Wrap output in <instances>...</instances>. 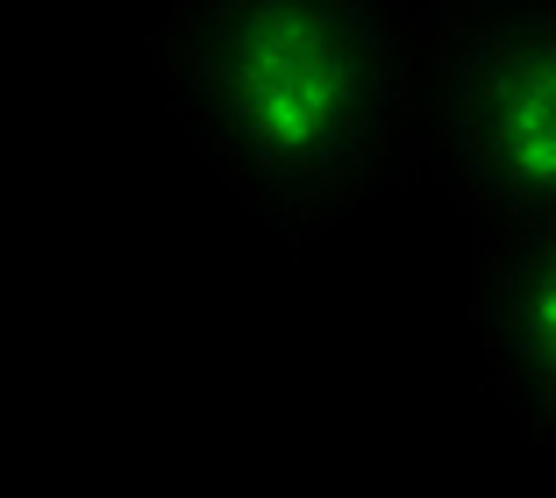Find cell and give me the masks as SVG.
Instances as JSON below:
<instances>
[{
	"instance_id": "3",
	"label": "cell",
	"mask_w": 556,
	"mask_h": 498,
	"mask_svg": "<svg viewBox=\"0 0 556 498\" xmlns=\"http://www.w3.org/2000/svg\"><path fill=\"white\" fill-rule=\"evenodd\" d=\"M471 328L485 385L528 449L556 442V207L471 221Z\"/></svg>"
},
{
	"instance_id": "2",
	"label": "cell",
	"mask_w": 556,
	"mask_h": 498,
	"mask_svg": "<svg viewBox=\"0 0 556 498\" xmlns=\"http://www.w3.org/2000/svg\"><path fill=\"white\" fill-rule=\"evenodd\" d=\"M407 178L464 221L556 207V0L414 8Z\"/></svg>"
},
{
	"instance_id": "1",
	"label": "cell",
	"mask_w": 556,
	"mask_h": 498,
	"mask_svg": "<svg viewBox=\"0 0 556 498\" xmlns=\"http://www.w3.org/2000/svg\"><path fill=\"white\" fill-rule=\"evenodd\" d=\"M407 0H172L150 79L278 242L336 235L407 186Z\"/></svg>"
}]
</instances>
